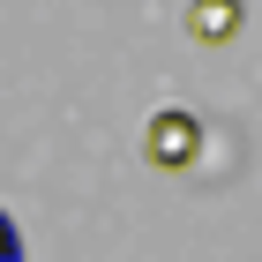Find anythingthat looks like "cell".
<instances>
[{"instance_id":"obj_1","label":"cell","mask_w":262,"mask_h":262,"mask_svg":"<svg viewBox=\"0 0 262 262\" xmlns=\"http://www.w3.org/2000/svg\"><path fill=\"white\" fill-rule=\"evenodd\" d=\"M142 158L158 165V172H187V165L202 158V120L187 113V105L150 113V127H142Z\"/></svg>"},{"instance_id":"obj_2","label":"cell","mask_w":262,"mask_h":262,"mask_svg":"<svg viewBox=\"0 0 262 262\" xmlns=\"http://www.w3.org/2000/svg\"><path fill=\"white\" fill-rule=\"evenodd\" d=\"M240 23H247L240 0H187V38H195V45H232Z\"/></svg>"}]
</instances>
